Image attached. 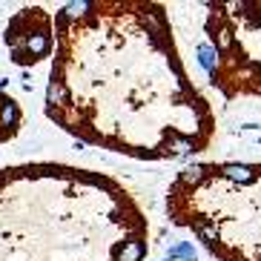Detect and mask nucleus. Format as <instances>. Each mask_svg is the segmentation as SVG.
I'll return each mask as SVG.
<instances>
[{
  "mask_svg": "<svg viewBox=\"0 0 261 261\" xmlns=\"http://www.w3.org/2000/svg\"><path fill=\"white\" fill-rule=\"evenodd\" d=\"M23 129V107L9 92H0V146L17 138Z\"/></svg>",
  "mask_w": 261,
  "mask_h": 261,
  "instance_id": "6",
  "label": "nucleus"
},
{
  "mask_svg": "<svg viewBox=\"0 0 261 261\" xmlns=\"http://www.w3.org/2000/svg\"><path fill=\"white\" fill-rule=\"evenodd\" d=\"M52 29L55 15L46 6H26L20 9L6 26V46L17 66L40 63L52 55Z\"/></svg>",
  "mask_w": 261,
  "mask_h": 261,
  "instance_id": "5",
  "label": "nucleus"
},
{
  "mask_svg": "<svg viewBox=\"0 0 261 261\" xmlns=\"http://www.w3.org/2000/svg\"><path fill=\"white\" fill-rule=\"evenodd\" d=\"M167 215L215 261H261V164L184 167L167 190Z\"/></svg>",
  "mask_w": 261,
  "mask_h": 261,
  "instance_id": "3",
  "label": "nucleus"
},
{
  "mask_svg": "<svg viewBox=\"0 0 261 261\" xmlns=\"http://www.w3.org/2000/svg\"><path fill=\"white\" fill-rule=\"evenodd\" d=\"M46 118L135 161L204 152L218 121L178 49L167 6L84 0L55 12Z\"/></svg>",
  "mask_w": 261,
  "mask_h": 261,
  "instance_id": "1",
  "label": "nucleus"
},
{
  "mask_svg": "<svg viewBox=\"0 0 261 261\" xmlns=\"http://www.w3.org/2000/svg\"><path fill=\"white\" fill-rule=\"evenodd\" d=\"M210 84L224 98L261 100V0L207 3Z\"/></svg>",
  "mask_w": 261,
  "mask_h": 261,
  "instance_id": "4",
  "label": "nucleus"
},
{
  "mask_svg": "<svg viewBox=\"0 0 261 261\" xmlns=\"http://www.w3.org/2000/svg\"><path fill=\"white\" fill-rule=\"evenodd\" d=\"M149 218L112 175L61 161L0 169V261H146Z\"/></svg>",
  "mask_w": 261,
  "mask_h": 261,
  "instance_id": "2",
  "label": "nucleus"
}]
</instances>
